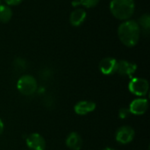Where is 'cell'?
<instances>
[{"mask_svg": "<svg viewBox=\"0 0 150 150\" xmlns=\"http://www.w3.org/2000/svg\"><path fill=\"white\" fill-rule=\"evenodd\" d=\"M118 35L120 41L127 47H134L140 39L141 28L138 22L134 20H126L120 25Z\"/></svg>", "mask_w": 150, "mask_h": 150, "instance_id": "obj_1", "label": "cell"}, {"mask_svg": "<svg viewBox=\"0 0 150 150\" xmlns=\"http://www.w3.org/2000/svg\"><path fill=\"white\" fill-rule=\"evenodd\" d=\"M112 14L120 20L129 19L134 12V0H112L110 3Z\"/></svg>", "mask_w": 150, "mask_h": 150, "instance_id": "obj_2", "label": "cell"}, {"mask_svg": "<svg viewBox=\"0 0 150 150\" xmlns=\"http://www.w3.org/2000/svg\"><path fill=\"white\" fill-rule=\"evenodd\" d=\"M38 84L36 79L30 75H24L18 80L17 89L24 96L28 97L34 94L37 91Z\"/></svg>", "mask_w": 150, "mask_h": 150, "instance_id": "obj_3", "label": "cell"}, {"mask_svg": "<svg viewBox=\"0 0 150 150\" xmlns=\"http://www.w3.org/2000/svg\"><path fill=\"white\" fill-rule=\"evenodd\" d=\"M149 89V82L141 77H135L133 78L128 84V90L130 92L135 96L139 97H143L148 94Z\"/></svg>", "mask_w": 150, "mask_h": 150, "instance_id": "obj_4", "label": "cell"}, {"mask_svg": "<svg viewBox=\"0 0 150 150\" xmlns=\"http://www.w3.org/2000/svg\"><path fill=\"white\" fill-rule=\"evenodd\" d=\"M135 136V132L133 127L129 126H122L115 133L116 141L123 145L128 144L133 142Z\"/></svg>", "mask_w": 150, "mask_h": 150, "instance_id": "obj_5", "label": "cell"}, {"mask_svg": "<svg viewBox=\"0 0 150 150\" xmlns=\"http://www.w3.org/2000/svg\"><path fill=\"white\" fill-rule=\"evenodd\" d=\"M26 145L30 150H45L46 149L45 139L37 133H33L27 136Z\"/></svg>", "mask_w": 150, "mask_h": 150, "instance_id": "obj_6", "label": "cell"}, {"mask_svg": "<svg viewBox=\"0 0 150 150\" xmlns=\"http://www.w3.org/2000/svg\"><path fill=\"white\" fill-rule=\"evenodd\" d=\"M118 61L112 57H106L99 62V70L105 76H111L117 71Z\"/></svg>", "mask_w": 150, "mask_h": 150, "instance_id": "obj_7", "label": "cell"}, {"mask_svg": "<svg viewBox=\"0 0 150 150\" xmlns=\"http://www.w3.org/2000/svg\"><path fill=\"white\" fill-rule=\"evenodd\" d=\"M137 69V65L128 61H119L117 64V73L122 76H132Z\"/></svg>", "mask_w": 150, "mask_h": 150, "instance_id": "obj_8", "label": "cell"}, {"mask_svg": "<svg viewBox=\"0 0 150 150\" xmlns=\"http://www.w3.org/2000/svg\"><path fill=\"white\" fill-rule=\"evenodd\" d=\"M149 108V101L146 98H137L132 101L129 105L131 114L143 115Z\"/></svg>", "mask_w": 150, "mask_h": 150, "instance_id": "obj_9", "label": "cell"}, {"mask_svg": "<svg viewBox=\"0 0 150 150\" xmlns=\"http://www.w3.org/2000/svg\"><path fill=\"white\" fill-rule=\"evenodd\" d=\"M96 109V104L92 101H79L76 104L74 110L75 112L78 115H86Z\"/></svg>", "mask_w": 150, "mask_h": 150, "instance_id": "obj_10", "label": "cell"}, {"mask_svg": "<svg viewBox=\"0 0 150 150\" xmlns=\"http://www.w3.org/2000/svg\"><path fill=\"white\" fill-rule=\"evenodd\" d=\"M66 146L70 150H80L83 146V140L79 134L70 133L66 139Z\"/></svg>", "mask_w": 150, "mask_h": 150, "instance_id": "obj_11", "label": "cell"}, {"mask_svg": "<svg viewBox=\"0 0 150 150\" xmlns=\"http://www.w3.org/2000/svg\"><path fill=\"white\" fill-rule=\"evenodd\" d=\"M86 18V11L82 8H77L73 11L69 16L70 24L74 26L81 25Z\"/></svg>", "mask_w": 150, "mask_h": 150, "instance_id": "obj_12", "label": "cell"}, {"mask_svg": "<svg viewBox=\"0 0 150 150\" xmlns=\"http://www.w3.org/2000/svg\"><path fill=\"white\" fill-rule=\"evenodd\" d=\"M12 16V11L8 5L0 4V22L7 23L11 20Z\"/></svg>", "mask_w": 150, "mask_h": 150, "instance_id": "obj_13", "label": "cell"}, {"mask_svg": "<svg viewBox=\"0 0 150 150\" xmlns=\"http://www.w3.org/2000/svg\"><path fill=\"white\" fill-rule=\"evenodd\" d=\"M140 28L142 27L143 29V31L145 32H149L150 27V17L148 13H145L144 15H142L140 18H139V23H138Z\"/></svg>", "mask_w": 150, "mask_h": 150, "instance_id": "obj_14", "label": "cell"}, {"mask_svg": "<svg viewBox=\"0 0 150 150\" xmlns=\"http://www.w3.org/2000/svg\"><path fill=\"white\" fill-rule=\"evenodd\" d=\"M99 1L100 0H79V3L86 8H92L97 6Z\"/></svg>", "mask_w": 150, "mask_h": 150, "instance_id": "obj_15", "label": "cell"}, {"mask_svg": "<svg viewBox=\"0 0 150 150\" xmlns=\"http://www.w3.org/2000/svg\"><path fill=\"white\" fill-rule=\"evenodd\" d=\"M130 114H131L130 110H129V108H127V107L120 108V111H119V117H120V119H121V120L127 119V118L130 116Z\"/></svg>", "mask_w": 150, "mask_h": 150, "instance_id": "obj_16", "label": "cell"}, {"mask_svg": "<svg viewBox=\"0 0 150 150\" xmlns=\"http://www.w3.org/2000/svg\"><path fill=\"white\" fill-rule=\"evenodd\" d=\"M14 66L17 69H24L25 68V62L21 58H18L14 62Z\"/></svg>", "mask_w": 150, "mask_h": 150, "instance_id": "obj_17", "label": "cell"}, {"mask_svg": "<svg viewBox=\"0 0 150 150\" xmlns=\"http://www.w3.org/2000/svg\"><path fill=\"white\" fill-rule=\"evenodd\" d=\"M4 1L7 4L8 6L9 5H18L22 2V0H4Z\"/></svg>", "mask_w": 150, "mask_h": 150, "instance_id": "obj_18", "label": "cell"}, {"mask_svg": "<svg viewBox=\"0 0 150 150\" xmlns=\"http://www.w3.org/2000/svg\"><path fill=\"white\" fill-rule=\"evenodd\" d=\"M4 123H3V121L0 120V134H2V133L4 132Z\"/></svg>", "mask_w": 150, "mask_h": 150, "instance_id": "obj_19", "label": "cell"}, {"mask_svg": "<svg viewBox=\"0 0 150 150\" xmlns=\"http://www.w3.org/2000/svg\"><path fill=\"white\" fill-rule=\"evenodd\" d=\"M103 150H115V149H112V148H105V149H104Z\"/></svg>", "mask_w": 150, "mask_h": 150, "instance_id": "obj_20", "label": "cell"}]
</instances>
